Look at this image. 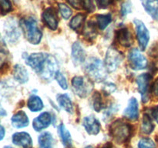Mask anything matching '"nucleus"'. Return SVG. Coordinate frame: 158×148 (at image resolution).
Wrapping results in <instances>:
<instances>
[{
    "label": "nucleus",
    "instance_id": "f257e3e1",
    "mask_svg": "<svg viewBox=\"0 0 158 148\" xmlns=\"http://www.w3.org/2000/svg\"><path fill=\"white\" fill-rule=\"evenodd\" d=\"M84 69L88 76L96 82H102L106 78V68L103 62L95 57H91L84 66Z\"/></svg>",
    "mask_w": 158,
    "mask_h": 148
},
{
    "label": "nucleus",
    "instance_id": "f03ea898",
    "mask_svg": "<svg viewBox=\"0 0 158 148\" xmlns=\"http://www.w3.org/2000/svg\"><path fill=\"white\" fill-rule=\"evenodd\" d=\"M20 24L28 41L33 45L39 44L43 37V33L39 28L36 20L29 17L22 19Z\"/></svg>",
    "mask_w": 158,
    "mask_h": 148
},
{
    "label": "nucleus",
    "instance_id": "7ed1b4c3",
    "mask_svg": "<svg viewBox=\"0 0 158 148\" xmlns=\"http://www.w3.org/2000/svg\"><path fill=\"white\" fill-rule=\"evenodd\" d=\"M132 134V126L128 123L117 120L110 126V134L117 143H123L127 141Z\"/></svg>",
    "mask_w": 158,
    "mask_h": 148
},
{
    "label": "nucleus",
    "instance_id": "20e7f679",
    "mask_svg": "<svg viewBox=\"0 0 158 148\" xmlns=\"http://www.w3.org/2000/svg\"><path fill=\"white\" fill-rule=\"evenodd\" d=\"M123 59V56L120 52L114 48H109L106 53L104 63L106 69L109 72H114L118 68Z\"/></svg>",
    "mask_w": 158,
    "mask_h": 148
},
{
    "label": "nucleus",
    "instance_id": "39448f33",
    "mask_svg": "<svg viewBox=\"0 0 158 148\" xmlns=\"http://www.w3.org/2000/svg\"><path fill=\"white\" fill-rule=\"evenodd\" d=\"M71 83L73 89L80 97H86L93 89V85H91L90 82L86 81L83 76H74Z\"/></svg>",
    "mask_w": 158,
    "mask_h": 148
},
{
    "label": "nucleus",
    "instance_id": "423d86ee",
    "mask_svg": "<svg viewBox=\"0 0 158 148\" xmlns=\"http://www.w3.org/2000/svg\"><path fill=\"white\" fill-rule=\"evenodd\" d=\"M128 61L130 66L134 70H140L145 69L148 66V60L146 57L137 49H133L128 54Z\"/></svg>",
    "mask_w": 158,
    "mask_h": 148
},
{
    "label": "nucleus",
    "instance_id": "0eeeda50",
    "mask_svg": "<svg viewBox=\"0 0 158 148\" xmlns=\"http://www.w3.org/2000/svg\"><path fill=\"white\" fill-rule=\"evenodd\" d=\"M134 23L136 26L137 37L141 50H145L150 40V33L145 26L144 23L139 19H134Z\"/></svg>",
    "mask_w": 158,
    "mask_h": 148
},
{
    "label": "nucleus",
    "instance_id": "6e6552de",
    "mask_svg": "<svg viewBox=\"0 0 158 148\" xmlns=\"http://www.w3.org/2000/svg\"><path fill=\"white\" fill-rule=\"evenodd\" d=\"M49 55L45 52H37L29 55L26 59V64L30 66L35 72L40 73L43 69V66L46 62Z\"/></svg>",
    "mask_w": 158,
    "mask_h": 148
},
{
    "label": "nucleus",
    "instance_id": "1a4fd4ad",
    "mask_svg": "<svg viewBox=\"0 0 158 148\" xmlns=\"http://www.w3.org/2000/svg\"><path fill=\"white\" fill-rule=\"evenodd\" d=\"M58 71V64L56 60L53 56H49L46 59L44 65L43 66L41 72V76L46 80H51L53 77H55L56 73Z\"/></svg>",
    "mask_w": 158,
    "mask_h": 148
},
{
    "label": "nucleus",
    "instance_id": "9d476101",
    "mask_svg": "<svg viewBox=\"0 0 158 148\" xmlns=\"http://www.w3.org/2000/svg\"><path fill=\"white\" fill-rule=\"evenodd\" d=\"M151 80V76L148 73H142L137 77V86L138 90L142 97L143 103H146L148 100V92H149L150 81Z\"/></svg>",
    "mask_w": 158,
    "mask_h": 148
},
{
    "label": "nucleus",
    "instance_id": "9b49d317",
    "mask_svg": "<svg viewBox=\"0 0 158 148\" xmlns=\"http://www.w3.org/2000/svg\"><path fill=\"white\" fill-rule=\"evenodd\" d=\"M43 23L51 30H56L58 26V18L52 8H48L42 15Z\"/></svg>",
    "mask_w": 158,
    "mask_h": 148
},
{
    "label": "nucleus",
    "instance_id": "f8f14e48",
    "mask_svg": "<svg viewBox=\"0 0 158 148\" xmlns=\"http://www.w3.org/2000/svg\"><path fill=\"white\" fill-rule=\"evenodd\" d=\"M12 143L23 148H32V140L30 135L26 132L15 133L12 135Z\"/></svg>",
    "mask_w": 158,
    "mask_h": 148
},
{
    "label": "nucleus",
    "instance_id": "ddd939ff",
    "mask_svg": "<svg viewBox=\"0 0 158 148\" xmlns=\"http://www.w3.org/2000/svg\"><path fill=\"white\" fill-rule=\"evenodd\" d=\"M125 118L131 120H137L139 117L138 102L136 98L130 99L128 105L123 113Z\"/></svg>",
    "mask_w": 158,
    "mask_h": 148
},
{
    "label": "nucleus",
    "instance_id": "4468645a",
    "mask_svg": "<svg viewBox=\"0 0 158 148\" xmlns=\"http://www.w3.org/2000/svg\"><path fill=\"white\" fill-rule=\"evenodd\" d=\"M52 122V117L48 112H43L40 116L35 118L32 122V126L35 131H41L46 129L50 125Z\"/></svg>",
    "mask_w": 158,
    "mask_h": 148
},
{
    "label": "nucleus",
    "instance_id": "2eb2a0df",
    "mask_svg": "<svg viewBox=\"0 0 158 148\" xmlns=\"http://www.w3.org/2000/svg\"><path fill=\"white\" fill-rule=\"evenodd\" d=\"M83 125L86 132L90 135H97L100 130V123L94 116L86 117L83 120Z\"/></svg>",
    "mask_w": 158,
    "mask_h": 148
},
{
    "label": "nucleus",
    "instance_id": "dca6fc26",
    "mask_svg": "<svg viewBox=\"0 0 158 148\" xmlns=\"http://www.w3.org/2000/svg\"><path fill=\"white\" fill-rule=\"evenodd\" d=\"M72 60L73 62L74 65L78 66V65L82 64L85 61L86 59V52L82 47L80 43L76 42L72 46Z\"/></svg>",
    "mask_w": 158,
    "mask_h": 148
},
{
    "label": "nucleus",
    "instance_id": "f3484780",
    "mask_svg": "<svg viewBox=\"0 0 158 148\" xmlns=\"http://www.w3.org/2000/svg\"><path fill=\"white\" fill-rule=\"evenodd\" d=\"M11 122H12V126L15 128H18V129L26 127L29 123V120L27 115L24 111L22 110L18 111L16 113L12 116Z\"/></svg>",
    "mask_w": 158,
    "mask_h": 148
},
{
    "label": "nucleus",
    "instance_id": "a211bd4d",
    "mask_svg": "<svg viewBox=\"0 0 158 148\" xmlns=\"http://www.w3.org/2000/svg\"><path fill=\"white\" fill-rule=\"evenodd\" d=\"M116 35H117V41L121 46H124V47H130L132 45V35L127 28H122V29L117 30Z\"/></svg>",
    "mask_w": 158,
    "mask_h": 148
},
{
    "label": "nucleus",
    "instance_id": "6ab92c4d",
    "mask_svg": "<svg viewBox=\"0 0 158 148\" xmlns=\"http://www.w3.org/2000/svg\"><path fill=\"white\" fill-rule=\"evenodd\" d=\"M146 12L153 19L158 20V0H141Z\"/></svg>",
    "mask_w": 158,
    "mask_h": 148
},
{
    "label": "nucleus",
    "instance_id": "aec40b11",
    "mask_svg": "<svg viewBox=\"0 0 158 148\" xmlns=\"http://www.w3.org/2000/svg\"><path fill=\"white\" fill-rule=\"evenodd\" d=\"M13 76L19 83H25L29 80V73L26 68L22 65L17 64L14 66Z\"/></svg>",
    "mask_w": 158,
    "mask_h": 148
},
{
    "label": "nucleus",
    "instance_id": "412c9836",
    "mask_svg": "<svg viewBox=\"0 0 158 148\" xmlns=\"http://www.w3.org/2000/svg\"><path fill=\"white\" fill-rule=\"evenodd\" d=\"M56 100L60 107L65 109L66 112L72 113L73 111V103L67 94H59L56 97Z\"/></svg>",
    "mask_w": 158,
    "mask_h": 148
},
{
    "label": "nucleus",
    "instance_id": "4be33fe9",
    "mask_svg": "<svg viewBox=\"0 0 158 148\" xmlns=\"http://www.w3.org/2000/svg\"><path fill=\"white\" fill-rule=\"evenodd\" d=\"M28 108L32 112H39L43 108V100L38 96H31L28 100Z\"/></svg>",
    "mask_w": 158,
    "mask_h": 148
},
{
    "label": "nucleus",
    "instance_id": "5701e85b",
    "mask_svg": "<svg viewBox=\"0 0 158 148\" xmlns=\"http://www.w3.org/2000/svg\"><path fill=\"white\" fill-rule=\"evenodd\" d=\"M40 147L41 148H52L53 138L50 133L44 132L39 137L38 139Z\"/></svg>",
    "mask_w": 158,
    "mask_h": 148
},
{
    "label": "nucleus",
    "instance_id": "b1692460",
    "mask_svg": "<svg viewBox=\"0 0 158 148\" xmlns=\"http://www.w3.org/2000/svg\"><path fill=\"white\" fill-rule=\"evenodd\" d=\"M154 129V125L151 118L148 114H143L141 122V130L145 134H150L153 132Z\"/></svg>",
    "mask_w": 158,
    "mask_h": 148
},
{
    "label": "nucleus",
    "instance_id": "393cba45",
    "mask_svg": "<svg viewBox=\"0 0 158 148\" xmlns=\"http://www.w3.org/2000/svg\"><path fill=\"white\" fill-rule=\"evenodd\" d=\"M58 132L63 144L66 145V146H71V144H72V138H71L70 133L66 129V126L63 124H60L58 127Z\"/></svg>",
    "mask_w": 158,
    "mask_h": 148
},
{
    "label": "nucleus",
    "instance_id": "a878e982",
    "mask_svg": "<svg viewBox=\"0 0 158 148\" xmlns=\"http://www.w3.org/2000/svg\"><path fill=\"white\" fill-rule=\"evenodd\" d=\"M85 18H86V15L84 14H77L71 19L70 23H69V26L73 30H78L84 23Z\"/></svg>",
    "mask_w": 158,
    "mask_h": 148
},
{
    "label": "nucleus",
    "instance_id": "bb28decb",
    "mask_svg": "<svg viewBox=\"0 0 158 148\" xmlns=\"http://www.w3.org/2000/svg\"><path fill=\"white\" fill-rule=\"evenodd\" d=\"M112 21V17L110 14L106 15H97V23L99 29L103 30L108 26V25Z\"/></svg>",
    "mask_w": 158,
    "mask_h": 148
},
{
    "label": "nucleus",
    "instance_id": "cd10ccee",
    "mask_svg": "<svg viewBox=\"0 0 158 148\" xmlns=\"http://www.w3.org/2000/svg\"><path fill=\"white\" fill-rule=\"evenodd\" d=\"M97 35V32L94 23H91L90 22L88 23L86 26H85L84 29H83V35L85 36V38L86 37V38L89 39H93L96 38Z\"/></svg>",
    "mask_w": 158,
    "mask_h": 148
},
{
    "label": "nucleus",
    "instance_id": "c85d7f7f",
    "mask_svg": "<svg viewBox=\"0 0 158 148\" xmlns=\"http://www.w3.org/2000/svg\"><path fill=\"white\" fill-rule=\"evenodd\" d=\"M93 106L97 112H100L103 109V100L99 92H96L93 96Z\"/></svg>",
    "mask_w": 158,
    "mask_h": 148
},
{
    "label": "nucleus",
    "instance_id": "c756f323",
    "mask_svg": "<svg viewBox=\"0 0 158 148\" xmlns=\"http://www.w3.org/2000/svg\"><path fill=\"white\" fill-rule=\"evenodd\" d=\"M12 3L10 0H0V12L2 15H6L12 11Z\"/></svg>",
    "mask_w": 158,
    "mask_h": 148
},
{
    "label": "nucleus",
    "instance_id": "7c9ffc66",
    "mask_svg": "<svg viewBox=\"0 0 158 148\" xmlns=\"http://www.w3.org/2000/svg\"><path fill=\"white\" fill-rule=\"evenodd\" d=\"M59 9H60V14H61L62 17H63L64 19H68V18L72 15V10H71L70 8L68 6H66V4L60 3V4H59Z\"/></svg>",
    "mask_w": 158,
    "mask_h": 148
},
{
    "label": "nucleus",
    "instance_id": "2f4dec72",
    "mask_svg": "<svg viewBox=\"0 0 158 148\" xmlns=\"http://www.w3.org/2000/svg\"><path fill=\"white\" fill-rule=\"evenodd\" d=\"M55 80H56L57 83H59V85L60 86V87L63 89H66L68 88V83L66 81V78L63 76V74L62 72H60V71H57V72L55 75Z\"/></svg>",
    "mask_w": 158,
    "mask_h": 148
},
{
    "label": "nucleus",
    "instance_id": "473e14b6",
    "mask_svg": "<svg viewBox=\"0 0 158 148\" xmlns=\"http://www.w3.org/2000/svg\"><path fill=\"white\" fill-rule=\"evenodd\" d=\"M138 148H156V144L151 139L142 138L138 143Z\"/></svg>",
    "mask_w": 158,
    "mask_h": 148
},
{
    "label": "nucleus",
    "instance_id": "72a5a7b5",
    "mask_svg": "<svg viewBox=\"0 0 158 148\" xmlns=\"http://www.w3.org/2000/svg\"><path fill=\"white\" fill-rule=\"evenodd\" d=\"M66 2L77 10L84 9L85 0H66Z\"/></svg>",
    "mask_w": 158,
    "mask_h": 148
},
{
    "label": "nucleus",
    "instance_id": "f704fd0d",
    "mask_svg": "<svg viewBox=\"0 0 158 148\" xmlns=\"http://www.w3.org/2000/svg\"><path fill=\"white\" fill-rule=\"evenodd\" d=\"M114 0H96L97 6L100 9H106L113 3Z\"/></svg>",
    "mask_w": 158,
    "mask_h": 148
},
{
    "label": "nucleus",
    "instance_id": "c9c22d12",
    "mask_svg": "<svg viewBox=\"0 0 158 148\" xmlns=\"http://www.w3.org/2000/svg\"><path fill=\"white\" fill-rule=\"evenodd\" d=\"M7 57L8 54L6 50L3 49L2 48H0V69L2 68L6 64V61H7Z\"/></svg>",
    "mask_w": 158,
    "mask_h": 148
},
{
    "label": "nucleus",
    "instance_id": "e433bc0d",
    "mask_svg": "<svg viewBox=\"0 0 158 148\" xmlns=\"http://www.w3.org/2000/svg\"><path fill=\"white\" fill-rule=\"evenodd\" d=\"M131 12V3L127 2H124L123 5H122V7H121V15L122 16H126L128 13Z\"/></svg>",
    "mask_w": 158,
    "mask_h": 148
},
{
    "label": "nucleus",
    "instance_id": "4c0bfd02",
    "mask_svg": "<svg viewBox=\"0 0 158 148\" xmlns=\"http://www.w3.org/2000/svg\"><path fill=\"white\" fill-rule=\"evenodd\" d=\"M103 89L104 90V92H106V93L110 94L116 90V86L114 83H105L104 86H103Z\"/></svg>",
    "mask_w": 158,
    "mask_h": 148
},
{
    "label": "nucleus",
    "instance_id": "58836bf2",
    "mask_svg": "<svg viewBox=\"0 0 158 148\" xmlns=\"http://www.w3.org/2000/svg\"><path fill=\"white\" fill-rule=\"evenodd\" d=\"M84 9L89 12H94V3H93L92 0H85Z\"/></svg>",
    "mask_w": 158,
    "mask_h": 148
},
{
    "label": "nucleus",
    "instance_id": "ea45409f",
    "mask_svg": "<svg viewBox=\"0 0 158 148\" xmlns=\"http://www.w3.org/2000/svg\"><path fill=\"white\" fill-rule=\"evenodd\" d=\"M152 93L155 97H158V77L154 80L152 86Z\"/></svg>",
    "mask_w": 158,
    "mask_h": 148
},
{
    "label": "nucleus",
    "instance_id": "a19ab883",
    "mask_svg": "<svg viewBox=\"0 0 158 148\" xmlns=\"http://www.w3.org/2000/svg\"><path fill=\"white\" fill-rule=\"evenodd\" d=\"M151 113H152V116L154 117V118L155 119V120L158 123V106L153 108L152 112Z\"/></svg>",
    "mask_w": 158,
    "mask_h": 148
},
{
    "label": "nucleus",
    "instance_id": "79ce46f5",
    "mask_svg": "<svg viewBox=\"0 0 158 148\" xmlns=\"http://www.w3.org/2000/svg\"><path fill=\"white\" fill-rule=\"evenodd\" d=\"M5 134H6V132H5L4 127L2 125H0V140H2L4 138Z\"/></svg>",
    "mask_w": 158,
    "mask_h": 148
},
{
    "label": "nucleus",
    "instance_id": "37998d69",
    "mask_svg": "<svg viewBox=\"0 0 158 148\" xmlns=\"http://www.w3.org/2000/svg\"><path fill=\"white\" fill-rule=\"evenodd\" d=\"M103 148H113V146L111 143H106L105 146H103Z\"/></svg>",
    "mask_w": 158,
    "mask_h": 148
},
{
    "label": "nucleus",
    "instance_id": "c03bdc74",
    "mask_svg": "<svg viewBox=\"0 0 158 148\" xmlns=\"http://www.w3.org/2000/svg\"><path fill=\"white\" fill-rule=\"evenodd\" d=\"M3 148H12V146H4Z\"/></svg>",
    "mask_w": 158,
    "mask_h": 148
},
{
    "label": "nucleus",
    "instance_id": "a18cd8bd",
    "mask_svg": "<svg viewBox=\"0 0 158 148\" xmlns=\"http://www.w3.org/2000/svg\"><path fill=\"white\" fill-rule=\"evenodd\" d=\"M85 148H94V147H93L92 146H86V147H85Z\"/></svg>",
    "mask_w": 158,
    "mask_h": 148
},
{
    "label": "nucleus",
    "instance_id": "49530a36",
    "mask_svg": "<svg viewBox=\"0 0 158 148\" xmlns=\"http://www.w3.org/2000/svg\"><path fill=\"white\" fill-rule=\"evenodd\" d=\"M67 147H68V148H72V147H69V146H67Z\"/></svg>",
    "mask_w": 158,
    "mask_h": 148
},
{
    "label": "nucleus",
    "instance_id": "de8ad7c7",
    "mask_svg": "<svg viewBox=\"0 0 158 148\" xmlns=\"http://www.w3.org/2000/svg\"><path fill=\"white\" fill-rule=\"evenodd\" d=\"M40 148H41V147H40Z\"/></svg>",
    "mask_w": 158,
    "mask_h": 148
}]
</instances>
